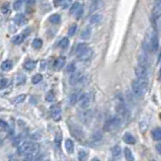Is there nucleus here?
<instances>
[{"instance_id":"nucleus-1","label":"nucleus","mask_w":161,"mask_h":161,"mask_svg":"<svg viewBox=\"0 0 161 161\" xmlns=\"http://www.w3.org/2000/svg\"><path fill=\"white\" fill-rule=\"evenodd\" d=\"M148 88V80L147 79H137L134 80L132 83L133 92L139 97H142L147 91Z\"/></svg>"},{"instance_id":"nucleus-2","label":"nucleus","mask_w":161,"mask_h":161,"mask_svg":"<svg viewBox=\"0 0 161 161\" xmlns=\"http://www.w3.org/2000/svg\"><path fill=\"white\" fill-rule=\"evenodd\" d=\"M39 152V146L36 143H31V142H25L20 145L18 147V153L20 155H29V154L38 153Z\"/></svg>"},{"instance_id":"nucleus-3","label":"nucleus","mask_w":161,"mask_h":161,"mask_svg":"<svg viewBox=\"0 0 161 161\" xmlns=\"http://www.w3.org/2000/svg\"><path fill=\"white\" fill-rule=\"evenodd\" d=\"M121 127V118L118 116H114L107 120L105 124V128L109 132H114V131H118Z\"/></svg>"},{"instance_id":"nucleus-4","label":"nucleus","mask_w":161,"mask_h":161,"mask_svg":"<svg viewBox=\"0 0 161 161\" xmlns=\"http://www.w3.org/2000/svg\"><path fill=\"white\" fill-rule=\"evenodd\" d=\"M158 47H159V42H158V38L156 33H153L150 36V41H149V50L151 52H157Z\"/></svg>"},{"instance_id":"nucleus-5","label":"nucleus","mask_w":161,"mask_h":161,"mask_svg":"<svg viewBox=\"0 0 161 161\" xmlns=\"http://www.w3.org/2000/svg\"><path fill=\"white\" fill-rule=\"evenodd\" d=\"M50 113H51V116H52V118L56 122L61 120V116H62V112H61V107L60 105H53L50 109Z\"/></svg>"},{"instance_id":"nucleus-6","label":"nucleus","mask_w":161,"mask_h":161,"mask_svg":"<svg viewBox=\"0 0 161 161\" xmlns=\"http://www.w3.org/2000/svg\"><path fill=\"white\" fill-rule=\"evenodd\" d=\"M135 74H136L138 79H147V76H148L147 67L138 65V66L135 68Z\"/></svg>"},{"instance_id":"nucleus-7","label":"nucleus","mask_w":161,"mask_h":161,"mask_svg":"<svg viewBox=\"0 0 161 161\" xmlns=\"http://www.w3.org/2000/svg\"><path fill=\"white\" fill-rule=\"evenodd\" d=\"M78 102L80 103V107H81L82 109H87V107H89V105H90L89 94H87V93H81Z\"/></svg>"},{"instance_id":"nucleus-8","label":"nucleus","mask_w":161,"mask_h":161,"mask_svg":"<svg viewBox=\"0 0 161 161\" xmlns=\"http://www.w3.org/2000/svg\"><path fill=\"white\" fill-rule=\"evenodd\" d=\"M82 80H83V75H82L81 72H73L71 77H70V83L72 85H74V84H77L79 82H81Z\"/></svg>"},{"instance_id":"nucleus-9","label":"nucleus","mask_w":161,"mask_h":161,"mask_svg":"<svg viewBox=\"0 0 161 161\" xmlns=\"http://www.w3.org/2000/svg\"><path fill=\"white\" fill-rule=\"evenodd\" d=\"M91 56H92V49L89 48V47H87V48H86L81 54L78 55L77 57H78V59H80V60L86 61V60H88V59H90V57Z\"/></svg>"},{"instance_id":"nucleus-10","label":"nucleus","mask_w":161,"mask_h":161,"mask_svg":"<svg viewBox=\"0 0 161 161\" xmlns=\"http://www.w3.org/2000/svg\"><path fill=\"white\" fill-rule=\"evenodd\" d=\"M70 130H71L73 136H75L77 139H82L83 138V131L80 130L77 126H72L70 127Z\"/></svg>"},{"instance_id":"nucleus-11","label":"nucleus","mask_w":161,"mask_h":161,"mask_svg":"<svg viewBox=\"0 0 161 161\" xmlns=\"http://www.w3.org/2000/svg\"><path fill=\"white\" fill-rule=\"evenodd\" d=\"M101 20H102V15L99 13H96V14H93L91 17H90L89 23L91 25H97L98 23H100Z\"/></svg>"},{"instance_id":"nucleus-12","label":"nucleus","mask_w":161,"mask_h":161,"mask_svg":"<svg viewBox=\"0 0 161 161\" xmlns=\"http://www.w3.org/2000/svg\"><path fill=\"white\" fill-rule=\"evenodd\" d=\"M80 118H81V121H83L84 123H87L88 121H90L91 120V111H83L81 114H80Z\"/></svg>"},{"instance_id":"nucleus-13","label":"nucleus","mask_w":161,"mask_h":161,"mask_svg":"<svg viewBox=\"0 0 161 161\" xmlns=\"http://www.w3.org/2000/svg\"><path fill=\"white\" fill-rule=\"evenodd\" d=\"M81 91L80 90H77V91L73 92L71 94V96H70V103H71L72 105H74L76 102H78V100H79V97L80 95H81Z\"/></svg>"},{"instance_id":"nucleus-14","label":"nucleus","mask_w":161,"mask_h":161,"mask_svg":"<svg viewBox=\"0 0 161 161\" xmlns=\"http://www.w3.org/2000/svg\"><path fill=\"white\" fill-rule=\"evenodd\" d=\"M124 141L126 142L127 144H131V145H134L135 143H136V139L134 138V136H133L132 134H130V133H126V134L124 135Z\"/></svg>"},{"instance_id":"nucleus-15","label":"nucleus","mask_w":161,"mask_h":161,"mask_svg":"<svg viewBox=\"0 0 161 161\" xmlns=\"http://www.w3.org/2000/svg\"><path fill=\"white\" fill-rule=\"evenodd\" d=\"M65 149H66V151L68 152V153H73V151H74V143H73V141L72 140H70V139H67L66 141H65Z\"/></svg>"},{"instance_id":"nucleus-16","label":"nucleus","mask_w":161,"mask_h":161,"mask_svg":"<svg viewBox=\"0 0 161 161\" xmlns=\"http://www.w3.org/2000/svg\"><path fill=\"white\" fill-rule=\"evenodd\" d=\"M64 65H65V58L64 57H60V58H58L56 61H55L54 66H55V69L56 70H60L64 67Z\"/></svg>"},{"instance_id":"nucleus-17","label":"nucleus","mask_w":161,"mask_h":161,"mask_svg":"<svg viewBox=\"0 0 161 161\" xmlns=\"http://www.w3.org/2000/svg\"><path fill=\"white\" fill-rule=\"evenodd\" d=\"M14 22L17 25H23L25 22H26V20H25L24 15L22 13H18L17 15L14 17Z\"/></svg>"},{"instance_id":"nucleus-18","label":"nucleus","mask_w":161,"mask_h":161,"mask_svg":"<svg viewBox=\"0 0 161 161\" xmlns=\"http://www.w3.org/2000/svg\"><path fill=\"white\" fill-rule=\"evenodd\" d=\"M90 36H91V27L86 26L81 33V39L82 40H88L90 38Z\"/></svg>"},{"instance_id":"nucleus-19","label":"nucleus","mask_w":161,"mask_h":161,"mask_svg":"<svg viewBox=\"0 0 161 161\" xmlns=\"http://www.w3.org/2000/svg\"><path fill=\"white\" fill-rule=\"evenodd\" d=\"M12 67H13V63L9 60L4 61L1 64V69L3 70V71H9V70L12 69Z\"/></svg>"},{"instance_id":"nucleus-20","label":"nucleus","mask_w":161,"mask_h":161,"mask_svg":"<svg viewBox=\"0 0 161 161\" xmlns=\"http://www.w3.org/2000/svg\"><path fill=\"white\" fill-rule=\"evenodd\" d=\"M25 98H26V95L25 94H20L12 99V103L13 105H20V103H22L25 100Z\"/></svg>"},{"instance_id":"nucleus-21","label":"nucleus","mask_w":161,"mask_h":161,"mask_svg":"<svg viewBox=\"0 0 161 161\" xmlns=\"http://www.w3.org/2000/svg\"><path fill=\"white\" fill-rule=\"evenodd\" d=\"M124 153H125V158H126L127 161H134V155H133L132 151L129 148H125Z\"/></svg>"},{"instance_id":"nucleus-22","label":"nucleus","mask_w":161,"mask_h":161,"mask_svg":"<svg viewBox=\"0 0 161 161\" xmlns=\"http://www.w3.org/2000/svg\"><path fill=\"white\" fill-rule=\"evenodd\" d=\"M88 158V152L86 150H80L78 153V160L79 161H86Z\"/></svg>"},{"instance_id":"nucleus-23","label":"nucleus","mask_w":161,"mask_h":161,"mask_svg":"<svg viewBox=\"0 0 161 161\" xmlns=\"http://www.w3.org/2000/svg\"><path fill=\"white\" fill-rule=\"evenodd\" d=\"M24 36H23V33L22 35H17V36H15V37L12 39V43L14 44V45H20V44L23 42V40H24Z\"/></svg>"},{"instance_id":"nucleus-24","label":"nucleus","mask_w":161,"mask_h":161,"mask_svg":"<svg viewBox=\"0 0 161 161\" xmlns=\"http://www.w3.org/2000/svg\"><path fill=\"white\" fill-rule=\"evenodd\" d=\"M112 154H113V156L116 158L120 157L121 154H122V149H121L120 146H115V147L112 148Z\"/></svg>"},{"instance_id":"nucleus-25","label":"nucleus","mask_w":161,"mask_h":161,"mask_svg":"<svg viewBox=\"0 0 161 161\" xmlns=\"http://www.w3.org/2000/svg\"><path fill=\"white\" fill-rule=\"evenodd\" d=\"M80 6H81L80 2H78V1L74 2V3L72 4L71 7H70V14H75L76 12H77V10L79 9Z\"/></svg>"},{"instance_id":"nucleus-26","label":"nucleus","mask_w":161,"mask_h":161,"mask_svg":"<svg viewBox=\"0 0 161 161\" xmlns=\"http://www.w3.org/2000/svg\"><path fill=\"white\" fill-rule=\"evenodd\" d=\"M24 68L26 69V70H29V71H31V70H33L35 69V67H36V62L35 61H31V60H29V61H26V62L24 63Z\"/></svg>"},{"instance_id":"nucleus-27","label":"nucleus","mask_w":161,"mask_h":161,"mask_svg":"<svg viewBox=\"0 0 161 161\" xmlns=\"http://www.w3.org/2000/svg\"><path fill=\"white\" fill-rule=\"evenodd\" d=\"M61 20V16L59 14H53L50 16V22L53 24H58Z\"/></svg>"},{"instance_id":"nucleus-28","label":"nucleus","mask_w":161,"mask_h":161,"mask_svg":"<svg viewBox=\"0 0 161 161\" xmlns=\"http://www.w3.org/2000/svg\"><path fill=\"white\" fill-rule=\"evenodd\" d=\"M69 46V40L68 38H64V39L61 40V42L59 43V47H60L61 49H63V50H65V49H67Z\"/></svg>"},{"instance_id":"nucleus-29","label":"nucleus","mask_w":161,"mask_h":161,"mask_svg":"<svg viewBox=\"0 0 161 161\" xmlns=\"http://www.w3.org/2000/svg\"><path fill=\"white\" fill-rule=\"evenodd\" d=\"M91 139H92L93 142L97 143V142H99L101 139H102V135H101L100 132H95V133H93V134H92Z\"/></svg>"},{"instance_id":"nucleus-30","label":"nucleus","mask_w":161,"mask_h":161,"mask_svg":"<svg viewBox=\"0 0 161 161\" xmlns=\"http://www.w3.org/2000/svg\"><path fill=\"white\" fill-rule=\"evenodd\" d=\"M153 138L154 140H156V141H159L161 139V130L160 128H155V130L153 131Z\"/></svg>"},{"instance_id":"nucleus-31","label":"nucleus","mask_w":161,"mask_h":161,"mask_svg":"<svg viewBox=\"0 0 161 161\" xmlns=\"http://www.w3.org/2000/svg\"><path fill=\"white\" fill-rule=\"evenodd\" d=\"M9 9H10V5H9V3H7V2L2 4L1 7H0V11H1V13H3V14L7 13V12L9 11Z\"/></svg>"},{"instance_id":"nucleus-32","label":"nucleus","mask_w":161,"mask_h":161,"mask_svg":"<svg viewBox=\"0 0 161 161\" xmlns=\"http://www.w3.org/2000/svg\"><path fill=\"white\" fill-rule=\"evenodd\" d=\"M139 65L141 66H144V67H147L148 65V61H147V57L146 56H140L139 57Z\"/></svg>"},{"instance_id":"nucleus-33","label":"nucleus","mask_w":161,"mask_h":161,"mask_svg":"<svg viewBox=\"0 0 161 161\" xmlns=\"http://www.w3.org/2000/svg\"><path fill=\"white\" fill-rule=\"evenodd\" d=\"M87 45L86 44H80V45H78L77 47V49H76V55H79V54H81L82 52H83L84 50H85L86 48H87Z\"/></svg>"},{"instance_id":"nucleus-34","label":"nucleus","mask_w":161,"mask_h":161,"mask_svg":"<svg viewBox=\"0 0 161 161\" xmlns=\"http://www.w3.org/2000/svg\"><path fill=\"white\" fill-rule=\"evenodd\" d=\"M42 79H43V75L42 74H36L33 77V79H31V81H33V84H38L42 81Z\"/></svg>"},{"instance_id":"nucleus-35","label":"nucleus","mask_w":161,"mask_h":161,"mask_svg":"<svg viewBox=\"0 0 161 161\" xmlns=\"http://www.w3.org/2000/svg\"><path fill=\"white\" fill-rule=\"evenodd\" d=\"M43 45V41L41 39H35L33 41V47L35 49H40Z\"/></svg>"},{"instance_id":"nucleus-36","label":"nucleus","mask_w":161,"mask_h":161,"mask_svg":"<svg viewBox=\"0 0 161 161\" xmlns=\"http://www.w3.org/2000/svg\"><path fill=\"white\" fill-rule=\"evenodd\" d=\"M22 0H15L13 3V9L14 10H20L22 6Z\"/></svg>"},{"instance_id":"nucleus-37","label":"nucleus","mask_w":161,"mask_h":161,"mask_svg":"<svg viewBox=\"0 0 161 161\" xmlns=\"http://www.w3.org/2000/svg\"><path fill=\"white\" fill-rule=\"evenodd\" d=\"M76 31H77V25H76V24H72L71 26L69 27L68 35L70 36V37H72V36H74V33H76Z\"/></svg>"},{"instance_id":"nucleus-38","label":"nucleus","mask_w":161,"mask_h":161,"mask_svg":"<svg viewBox=\"0 0 161 161\" xmlns=\"http://www.w3.org/2000/svg\"><path fill=\"white\" fill-rule=\"evenodd\" d=\"M67 72H69V73H73V72H75L76 70V65L74 64V63H70V64L67 66Z\"/></svg>"},{"instance_id":"nucleus-39","label":"nucleus","mask_w":161,"mask_h":161,"mask_svg":"<svg viewBox=\"0 0 161 161\" xmlns=\"http://www.w3.org/2000/svg\"><path fill=\"white\" fill-rule=\"evenodd\" d=\"M46 99H47V101H50V102H52V101L55 99V95H54V93H53L52 91L49 92L48 94H47V96H46Z\"/></svg>"},{"instance_id":"nucleus-40","label":"nucleus","mask_w":161,"mask_h":161,"mask_svg":"<svg viewBox=\"0 0 161 161\" xmlns=\"http://www.w3.org/2000/svg\"><path fill=\"white\" fill-rule=\"evenodd\" d=\"M25 81V77L23 75H18L16 77V83L17 84H22Z\"/></svg>"},{"instance_id":"nucleus-41","label":"nucleus","mask_w":161,"mask_h":161,"mask_svg":"<svg viewBox=\"0 0 161 161\" xmlns=\"http://www.w3.org/2000/svg\"><path fill=\"white\" fill-rule=\"evenodd\" d=\"M82 13H83V6H80L79 9H78L77 12L75 13V15H76V17H77V20H79V18L81 17Z\"/></svg>"},{"instance_id":"nucleus-42","label":"nucleus","mask_w":161,"mask_h":161,"mask_svg":"<svg viewBox=\"0 0 161 161\" xmlns=\"http://www.w3.org/2000/svg\"><path fill=\"white\" fill-rule=\"evenodd\" d=\"M0 129L1 130H7L8 129V125L2 120H0Z\"/></svg>"},{"instance_id":"nucleus-43","label":"nucleus","mask_w":161,"mask_h":161,"mask_svg":"<svg viewBox=\"0 0 161 161\" xmlns=\"http://www.w3.org/2000/svg\"><path fill=\"white\" fill-rule=\"evenodd\" d=\"M7 79H1V81H0V88H4L6 87V85H7Z\"/></svg>"},{"instance_id":"nucleus-44","label":"nucleus","mask_w":161,"mask_h":161,"mask_svg":"<svg viewBox=\"0 0 161 161\" xmlns=\"http://www.w3.org/2000/svg\"><path fill=\"white\" fill-rule=\"evenodd\" d=\"M64 2V0H54V5L55 6H59Z\"/></svg>"},{"instance_id":"nucleus-45","label":"nucleus","mask_w":161,"mask_h":161,"mask_svg":"<svg viewBox=\"0 0 161 161\" xmlns=\"http://www.w3.org/2000/svg\"><path fill=\"white\" fill-rule=\"evenodd\" d=\"M35 1L36 0H26V5L27 6H31L35 4Z\"/></svg>"},{"instance_id":"nucleus-46","label":"nucleus","mask_w":161,"mask_h":161,"mask_svg":"<svg viewBox=\"0 0 161 161\" xmlns=\"http://www.w3.org/2000/svg\"><path fill=\"white\" fill-rule=\"evenodd\" d=\"M46 69V61H42L41 62V70Z\"/></svg>"},{"instance_id":"nucleus-47","label":"nucleus","mask_w":161,"mask_h":161,"mask_svg":"<svg viewBox=\"0 0 161 161\" xmlns=\"http://www.w3.org/2000/svg\"><path fill=\"white\" fill-rule=\"evenodd\" d=\"M156 150H157V152H158L159 154L161 153V145H160L159 143H158L157 145H156Z\"/></svg>"},{"instance_id":"nucleus-48","label":"nucleus","mask_w":161,"mask_h":161,"mask_svg":"<svg viewBox=\"0 0 161 161\" xmlns=\"http://www.w3.org/2000/svg\"><path fill=\"white\" fill-rule=\"evenodd\" d=\"M70 1H71V0H67V1H66V2H65V5H64V6H63V8H66V7H67V6H68V5H69Z\"/></svg>"},{"instance_id":"nucleus-49","label":"nucleus","mask_w":161,"mask_h":161,"mask_svg":"<svg viewBox=\"0 0 161 161\" xmlns=\"http://www.w3.org/2000/svg\"><path fill=\"white\" fill-rule=\"evenodd\" d=\"M91 161H100V160H99V159H97V158H93V159H92Z\"/></svg>"},{"instance_id":"nucleus-50","label":"nucleus","mask_w":161,"mask_h":161,"mask_svg":"<svg viewBox=\"0 0 161 161\" xmlns=\"http://www.w3.org/2000/svg\"><path fill=\"white\" fill-rule=\"evenodd\" d=\"M152 161H156V160H152Z\"/></svg>"}]
</instances>
